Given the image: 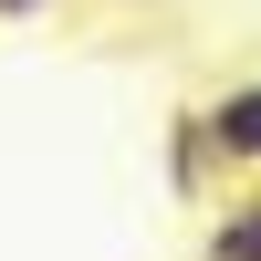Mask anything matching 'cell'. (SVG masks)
I'll return each mask as SVG.
<instances>
[{
  "instance_id": "cell-1",
  "label": "cell",
  "mask_w": 261,
  "mask_h": 261,
  "mask_svg": "<svg viewBox=\"0 0 261 261\" xmlns=\"http://www.w3.org/2000/svg\"><path fill=\"white\" fill-rule=\"evenodd\" d=\"M199 146H209V167H230V178H261V73L220 84V94L199 105Z\"/></svg>"
},
{
  "instance_id": "cell-2",
  "label": "cell",
  "mask_w": 261,
  "mask_h": 261,
  "mask_svg": "<svg viewBox=\"0 0 261 261\" xmlns=\"http://www.w3.org/2000/svg\"><path fill=\"white\" fill-rule=\"evenodd\" d=\"M209 261H261V188H241V199L209 220Z\"/></svg>"
},
{
  "instance_id": "cell-3",
  "label": "cell",
  "mask_w": 261,
  "mask_h": 261,
  "mask_svg": "<svg viewBox=\"0 0 261 261\" xmlns=\"http://www.w3.org/2000/svg\"><path fill=\"white\" fill-rule=\"evenodd\" d=\"M167 178H178V188H209V146H199V115H167Z\"/></svg>"
},
{
  "instance_id": "cell-4",
  "label": "cell",
  "mask_w": 261,
  "mask_h": 261,
  "mask_svg": "<svg viewBox=\"0 0 261 261\" xmlns=\"http://www.w3.org/2000/svg\"><path fill=\"white\" fill-rule=\"evenodd\" d=\"M0 11H42V0H0Z\"/></svg>"
}]
</instances>
